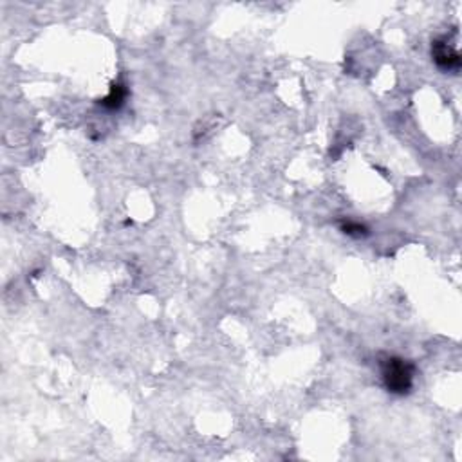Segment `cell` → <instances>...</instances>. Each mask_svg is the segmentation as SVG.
Masks as SVG:
<instances>
[{
	"mask_svg": "<svg viewBox=\"0 0 462 462\" xmlns=\"http://www.w3.org/2000/svg\"><path fill=\"white\" fill-rule=\"evenodd\" d=\"M381 381L387 392L394 395H408L414 388L416 365L401 356H385L379 363Z\"/></svg>",
	"mask_w": 462,
	"mask_h": 462,
	"instance_id": "obj_1",
	"label": "cell"
},
{
	"mask_svg": "<svg viewBox=\"0 0 462 462\" xmlns=\"http://www.w3.org/2000/svg\"><path fill=\"white\" fill-rule=\"evenodd\" d=\"M433 62L441 71L457 72L461 69V55L446 40H435L432 44Z\"/></svg>",
	"mask_w": 462,
	"mask_h": 462,
	"instance_id": "obj_2",
	"label": "cell"
},
{
	"mask_svg": "<svg viewBox=\"0 0 462 462\" xmlns=\"http://www.w3.org/2000/svg\"><path fill=\"white\" fill-rule=\"evenodd\" d=\"M126 96H128V91H126L125 85L116 81V84H112V87H110L109 94H107L105 98H101L100 105L107 110H118L123 107Z\"/></svg>",
	"mask_w": 462,
	"mask_h": 462,
	"instance_id": "obj_3",
	"label": "cell"
},
{
	"mask_svg": "<svg viewBox=\"0 0 462 462\" xmlns=\"http://www.w3.org/2000/svg\"><path fill=\"white\" fill-rule=\"evenodd\" d=\"M340 230L343 231L345 235L352 237V239H363V237L369 235V227L365 224L357 223V220H341L340 223Z\"/></svg>",
	"mask_w": 462,
	"mask_h": 462,
	"instance_id": "obj_4",
	"label": "cell"
}]
</instances>
